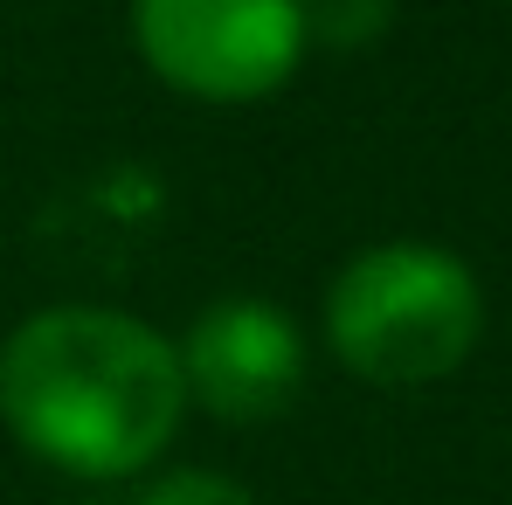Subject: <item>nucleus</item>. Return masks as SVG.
I'll list each match as a JSON object with an SVG mask.
<instances>
[{
	"label": "nucleus",
	"mask_w": 512,
	"mask_h": 505,
	"mask_svg": "<svg viewBox=\"0 0 512 505\" xmlns=\"http://www.w3.org/2000/svg\"><path fill=\"white\" fill-rule=\"evenodd\" d=\"M187 402L215 422H270L305 388V333L270 298H215L173 346Z\"/></svg>",
	"instance_id": "20e7f679"
},
{
	"label": "nucleus",
	"mask_w": 512,
	"mask_h": 505,
	"mask_svg": "<svg viewBox=\"0 0 512 505\" xmlns=\"http://www.w3.org/2000/svg\"><path fill=\"white\" fill-rule=\"evenodd\" d=\"M485 298L464 256L436 243H374L326 291V346L367 388H423L471 360Z\"/></svg>",
	"instance_id": "f03ea898"
},
{
	"label": "nucleus",
	"mask_w": 512,
	"mask_h": 505,
	"mask_svg": "<svg viewBox=\"0 0 512 505\" xmlns=\"http://www.w3.org/2000/svg\"><path fill=\"white\" fill-rule=\"evenodd\" d=\"M173 339L111 305L28 312L0 346L7 436L70 478H139L180 429Z\"/></svg>",
	"instance_id": "f257e3e1"
},
{
	"label": "nucleus",
	"mask_w": 512,
	"mask_h": 505,
	"mask_svg": "<svg viewBox=\"0 0 512 505\" xmlns=\"http://www.w3.org/2000/svg\"><path fill=\"white\" fill-rule=\"evenodd\" d=\"M146 70L201 104H256L298 77L312 28L305 0H132Z\"/></svg>",
	"instance_id": "7ed1b4c3"
},
{
	"label": "nucleus",
	"mask_w": 512,
	"mask_h": 505,
	"mask_svg": "<svg viewBox=\"0 0 512 505\" xmlns=\"http://www.w3.org/2000/svg\"><path fill=\"white\" fill-rule=\"evenodd\" d=\"M132 505H256V499H250V485H236L222 471H167Z\"/></svg>",
	"instance_id": "39448f33"
}]
</instances>
